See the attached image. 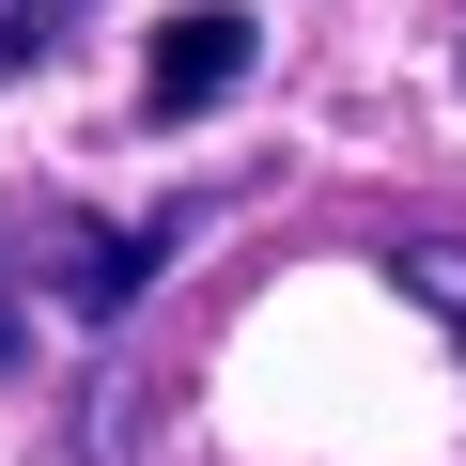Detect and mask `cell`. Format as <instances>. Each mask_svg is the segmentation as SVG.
I'll use <instances>...</instances> for the list:
<instances>
[{
	"label": "cell",
	"instance_id": "6da1fadb",
	"mask_svg": "<svg viewBox=\"0 0 466 466\" xmlns=\"http://www.w3.org/2000/svg\"><path fill=\"white\" fill-rule=\"evenodd\" d=\"M32 249H47L63 311H78V327H109V311L171 265V218H78V202H32Z\"/></svg>",
	"mask_w": 466,
	"mask_h": 466
},
{
	"label": "cell",
	"instance_id": "7a4b0ae2",
	"mask_svg": "<svg viewBox=\"0 0 466 466\" xmlns=\"http://www.w3.org/2000/svg\"><path fill=\"white\" fill-rule=\"evenodd\" d=\"M249 47H265V32L233 16V0H187V16L156 32V63H140V125H202L233 78H249Z\"/></svg>",
	"mask_w": 466,
	"mask_h": 466
},
{
	"label": "cell",
	"instance_id": "3957f363",
	"mask_svg": "<svg viewBox=\"0 0 466 466\" xmlns=\"http://www.w3.org/2000/svg\"><path fill=\"white\" fill-rule=\"evenodd\" d=\"M389 280H404V296L466 342V233H404V249H389Z\"/></svg>",
	"mask_w": 466,
	"mask_h": 466
},
{
	"label": "cell",
	"instance_id": "277c9868",
	"mask_svg": "<svg viewBox=\"0 0 466 466\" xmlns=\"http://www.w3.org/2000/svg\"><path fill=\"white\" fill-rule=\"evenodd\" d=\"M78 16H94V0H0V78H16V63H47Z\"/></svg>",
	"mask_w": 466,
	"mask_h": 466
}]
</instances>
